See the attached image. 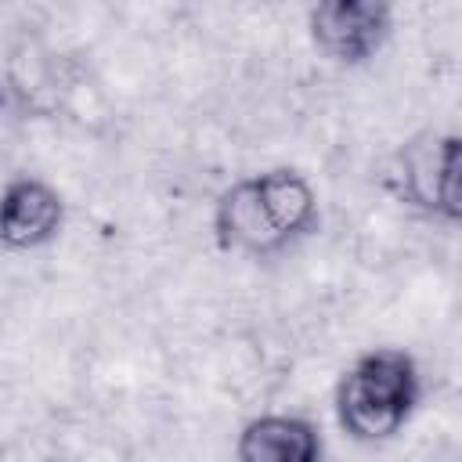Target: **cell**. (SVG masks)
<instances>
[{
    "mask_svg": "<svg viewBox=\"0 0 462 462\" xmlns=\"http://www.w3.org/2000/svg\"><path fill=\"white\" fill-rule=\"evenodd\" d=\"M419 401V368L404 350L361 354L336 386V419L354 440H390Z\"/></svg>",
    "mask_w": 462,
    "mask_h": 462,
    "instance_id": "6da1fadb",
    "label": "cell"
},
{
    "mask_svg": "<svg viewBox=\"0 0 462 462\" xmlns=\"http://www.w3.org/2000/svg\"><path fill=\"white\" fill-rule=\"evenodd\" d=\"M401 195L448 224L462 220V141L458 134H415L397 152Z\"/></svg>",
    "mask_w": 462,
    "mask_h": 462,
    "instance_id": "7a4b0ae2",
    "label": "cell"
},
{
    "mask_svg": "<svg viewBox=\"0 0 462 462\" xmlns=\"http://www.w3.org/2000/svg\"><path fill=\"white\" fill-rule=\"evenodd\" d=\"M314 47L339 61L361 65L368 61L393 29V7L383 0H325L307 14Z\"/></svg>",
    "mask_w": 462,
    "mask_h": 462,
    "instance_id": "3957f363",
    "label": "cell"
},
{
    "mask_svg": "<svg viewBox=\"0 0 462 462\" xmlns=\"http://www.w3.org/2000/svg\"><path fill=\"white\" fill-rule=\"evenodd\" d=\"M65 224V199L40 177H14L0 191V245L25 253L47 245Z\"/></svg>",
    "mask_w": 462,
    "mask_h": 462,
    "instance_id": "277c9868",
    "label": "cell"
},
{
    "mask_svg": "<svg viewBox=\"0 0 462 462\" xmlns=\"http://www.w3.org/2000/svg\"><path fill=\"white\" fill-rule=\"evenodd\" d=\"M213 231H217L220 249L245 253V256H271L289 245L282 231L274 227L271 213L263 209L253 177H242L220 191L213 206Z\"/></svg>",
    "mask_w": 462,
    "mask_h": 462,
    "instance_id": "5b68a950",
    "label": "cell"
},
{
    "mask_svg": "<svg viewBox=\"0 0 462 462\" xmlns=\"http://www.w3.org/2000/svg\"><path fill=\"white\" fill-rule=\"evenodd\" d=\"M321 433L300 415H256L235 440V462H321Z\"/></svg>",
    "mask_w": 462,
    "mask_h": 462,
    "instance_id": "8992f818",
    "label": "cell"
},
{
    "mask_svg": "<svg viewBox=\"0 0 462 462\" xmlns=\"http://www.w3.org/2000/svg\"><path fill=\"white\" fill-rule=\"evenodd\" d=\"M0 83L7 90V101L29 116H51L61 101V65L51 47L29 36L11 51Z\"/></svg>",
    "mask_w": 462,
    "mask_h": 462,
    "instance_id": "52a82bcc",
    "label": "cell"
},
{
    "mask_svg": "<svg viewBox=\"0 0 462 462\" xmlns=\"http://www.w3.org/2000/svg\"><path fill=\"white\" fill-rule=\"evenodd\" d=\"M253 184H256V195H260L263 209L271 213V220L282 231L285 242L314 231V224H318V195H314L310 180L300 170L274 166V170L253 173Z\"/></svg>",
    "mask_w": 462,
    "mask_h": 462,
    "instance_id": "ba28073f",
    "label": "cell"
},
{
    "mask_svg": "<svg viewBox=\"0 0 462 462\" xmlns=\"http://www.w3.org/2000/svg\"><path fill=\"white\" fill-rule=\"evenodd\" d=\"M4 101H7V90H4V83H0V108H4Z\"/></svg>",
    "mask_w": 462,
    "mask_h": 462,
    "instance_id": "9c48e42d",
    "label": "cell"
}]
</instances>
